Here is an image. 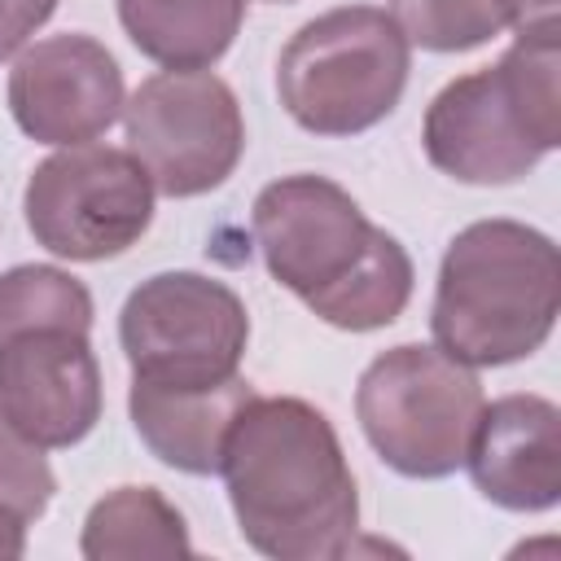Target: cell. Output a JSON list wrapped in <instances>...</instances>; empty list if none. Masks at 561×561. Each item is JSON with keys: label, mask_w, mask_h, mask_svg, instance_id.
<instances>
[{"label": "cell", "mask_w": 561, "mask_h": 561, "mask_svg": "<svg viewBox=\"0 0 561 561\" xmlns=\"http://www.w3.org/2000/svg\"><path fill=\"white\" fill-rule=\"evenodd\" d=\"M127 149L162 197L219 188L245 153L237 92L210 70H158L123 105Z\"/></svg>", "instance_id": "obj_9"}, {"label": "cell", "mask_w": 561, "mask_h": 561, "mask_svg": "<svg viewBox=\"0 0 561 561\" xmlns=\"http://www.w3.org/2000/svg\"><path fill=\"white\" fill-rule=\"evenodd\" d=\"M53 491H57V478H53V465L44 460V447L22 438L0 416V504L31 526L48 513Z\"/></svg>", "instance_id": "obj_18"}, {"label": "cell", "mask_w": 561, "mask_h": 561, "mask_svg": "<svg viewBox=\"0 0 561 561\" xmlns=\"http://www.w3.org/2000/svg\"><path fill=\"white\" fill-rule=\"evenodd\" d=\"M486 394L469 364L425 342H403L368 359L355 386V416L377 460L403 478H451Z\"/></svg>", "instance_id": "obj_6"}, {"label": "cell", "mask_w": 561, "mask_h": 561, "mask_svg": "<svg viewBox=\"0 0 561 561\" xmlns=\"http://www.w3.org/2000/svg\"><path fill=\"white\" fill-rule=\"evenodd\" d=\"M272 4H289V0H272Z\"/></svg>", "instance_id": "obj_22"}, {"label": "cell", "mask_w": 561, "mask_h": 561, "mask_svg": "<svg viewBox=\"0 0 561 561\" xmlns=\"http://www.w3.org/2000/svg\"><path fill=\"white\" fill-rule=\"evenodd\" d=\"M53 13H57V0H0V66L18 57Z\"/></svg>", "instance_id": "obj_19"}, {"label": "cell", "mask_w": 561, "mask_h": 561, "mask_svg": "<svg viewBox=\"0 0 561 561\" xmlns=\"http://www.w3.org/2000/svg\"><path fill=\"white\" fill-rule=\"evenodd\" d=\"M504 18L513 31H535V26H561V0H500Z\"/></svg>", "instance_id": "obj_20"}, {"label": "cell", "mask_w": 561, "mask_h": 561, "mask_svg": "<svg viewBox=\"0 0 561 561\" xmlns=\"http://www.w3.org/2000/svg\"><path fill=\"white\" fill-rule=\"evenodd\" d=\"M561 311L557 241L522 219L460 228L438 263L430 333L469 368H504L535 355Z\"/></svg>", "instance_id": "obj_3"}, {"label": "cell", "mask_w": 561, "mask_h": 561, "mask_svg": "<svg viewBox=\"0 0 561 561\" xmlns=\"http://www.w3.org/2000/svg\"><path fill=\"white\" fill-rule=\"evenodd\" d=\"M421 145L460 184H517L561 145V26L517 31L495 66L438 88Z\"/></svg>", "instance_id": "obj_4"}, {"label": "cell", "mask_w": 561, "mask_h": 561, "mask_svg": "<svg viewBox=\"0 0 561 561\" xmlns=\"http://www.w3.org/2000/svg\"><path fill=\"white\" fill-rule=\"evenodd\" d=\"M153 180L114 145H66L48 153L22 193L35 245L70 263H105L127 254L153 224Z\"/></svg>", "instance_id": "obj_8"}, {"label": "cell", "mask_w": 561, "mask_h": 561, "mask_svg": "<svg viewBox=\"0 0 561 561\" xmlns=\"http://www.w3.org/2000/svg\"><path fill=\"white\" fill-rule=\"evenodd\" d=\"M250 399H254V386L245 377H232L224 386H202V390L131 381L127 412L153 460H162L175 473L210 478L219 473L224 438Z\"/></svg>", "instance_id": "obj_13"}, {"label": "cell", "mask_w": 561, "mask_h": 561, "mask_svg": "<svg viewBox=\"0 0 561 561\" xmlns=\"http://www.w3.org/2000/svg\"><path fill=\"white\" fill-rule=\"evenodd\" d=\"M92 294L79 276L53 263H18L0 272V337L39 329V324H66L92 333Z\"/></svg>", "instance_id": "obj_16"}, {"label": "cell", "mask_w": 561, "mask_h": 561, "mask_svg": "<svg viewBox=\"0 0 561 561\" xmlns=\"http://www.w3.org/2000/svg\"><path fill=\"white\" fill-rule=\"evenodd\" d=\"M412 44L377 4H342L302 22L276 57V96L311 136H359L394 114Z\"/></svg>", "instance_id": "obj_5"}, {"label": "cell", "mask_w": 561, "mask_h": 561, "mask_svg": "<svg viewBox=\"0 0 561 561\" xmlns=\"http://www.w3.org/2000/svg\"><path fill=\"white\" fill-rule=\"evenodd\" d=\"M473 486L508 513H548L561 500V412L543 394L482 403L465 451Z\"/></svg>", "instance_id": "obj_12"}, {"label": "cell", "mask_w": 561, "mask_h": 561, "mask_svg": "<svg viewBox=\"0 0 561 561\" xmlns=\"http://www.w3.org/2000/svg\"><path fill=\"white\" fill-rule=\"evenodd\" d=\"M127 39L162 70H210L245 22V0H118Z\"/></svg>", "instance_id": "obj_14"}, {"label": "cell", "mask_w": 561, "mask_h": 561, "mask_svg": "<svg viewBox=\"0 0 561 561\" xmlns=\"http://www.w3.org/2000/svg\"><path fill=\"white\" fill-rule=\"evenodd\" d=\"M219 478L241 539L272 561H337L359 530V491L333 421L294 394H254L228 438Z\"/></svg>", "instance_id": "obj_1"}, {"label": "cell", "mask_w": 561, "mask_h": 561, "mask_svg": "<svg viewBox=\"0 0 561 561\" xmlns=\"http://www.w3.org/2000/svg\"><path fill=\"white\" fill-rule=\"evenodd\" d=\"M118 342L131 381L202 390L241 377L250 311L241 294L202 272H158L118 311Z\"/></svg>", "instance_id": "obj_7"}, {"label": "cell", "mask_w": 561, "mask_h": 561, "mask_svg": "<svg viewBox=\"0 0 561 561\" xmlns=\"http://www.w3.org/2000/svg\"><path fill=\"white\" fill-rule=\"evenodd\" d=\"M254 245L276 285L324 324L373 333L403 316L416 272L403 241L377 228L329 175H280L250 206Z\"/></svg>", "instance_id": "obj_2"}, {"label": "cell", "mask_w": 561, "mask_h": 561, "mask_svg": "<svg viewBox=\"0 0 561 561\" xmlns=\"http://www.w3.org/2000/svg\"><path fill=\"white\" fill-rule=\"evenodd\" d=\"M127 105L123 70L114 53L83 35H48L18 53L9 70V114L13 123L53 149L88 145L105 136Z\"/></svg>", "instance_id": "obj_11"}, {"label": "cell", "mask_w": 561, "mask_h": 561, "mask_svg": "<svg viewBox=\"0 0 561 561\" xmlns=\"http://www.w3.org/2000/svg\"><path fill=\"white\" fill-rule=\"evenodd\" d=\"M105 412L88 329L39 324L0 337V416L44 451L83 443Z\"/></svg>", "instance_id": "obj_10"}, {"label": "cell", "mask_w": 561, "mask_h": 561, "mask_svg": "<svg viewBox=\"0 0 561 561\" xmlns=\"http://www.w3.org/2000/svg\"><path fill=\"white\" fill-rule=\"evenodd\" d=\"M79 552L88 561L193 557V539L184 513L158 486H114L88 508Z\"/></svg>", "instance_id": "obj_15"}, {"label": "cell", "mask_w": 561, "mask_h": 561, "mask_svg": "<svg viewBox=\"0 0 561 561\" xmlns=\"http://www.w3.org/2000/svg\"><path fill=\"white\" fill-rule=\"evenodd\" d=\"M386 13L425 53H469L508 31L500 0H386Z\"/></svg>", "instance_id": "obj_17"}, {"label": "cell", "mask_w": 561, "mask_h": 561, "mask_svg": "<svg viewBox=\"0 0 561 561\" xmlns=\"http://www.w3.org/2000/svg\"><path fill=\"white\" fill-rule=\"evenodd\" d=\"M26 552V522L0 504V561H18Z\"/></svg>", "instance_id": "obj_21"}]
</instances>
